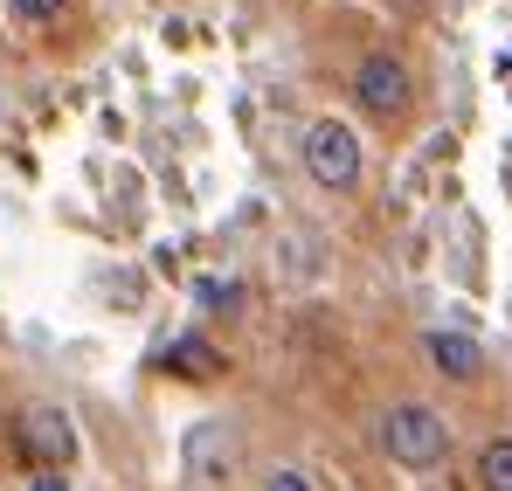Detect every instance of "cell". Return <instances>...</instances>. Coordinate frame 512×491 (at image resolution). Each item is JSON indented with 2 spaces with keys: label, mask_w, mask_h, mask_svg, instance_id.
Masks as SVG:
<instances>
[{
  "label": "cell",
  "mask_w": 512,
  "mask_h": 491,
  "mask_svg": "<svg viewBox=\"0 0 512 491\" xmlns=\"http://www.w3.org/2000/svg\"><path fill=\"white\" fill-rule=\"evenodd\" d=\"M381 450L402 471H436L450 457V422L429 409V402H395V409L381 415Z\"/></svg>",
  "instance_id": "obj_1"
},
{
  "label": "cell",
  "mask_w": 512,
  "mask_h": 491,
  "mask_svg": "<svg viewBox=\"0 0 512 491\" xmlns=\"http://www.w3.org/2000/svg\"><path fill=\"white\" fill-rule=\"evenodd\" d=\"M305 173H312L326 194H353V187H360V139H353V125L319 118V125L305 132Z\"/></svg>",
  "instance_id": "obj_2"
},
{
  "label": "cell",
  "mask_w": 512,
  "mask_h": 491,
  "mask_svg": "<svg viewBox=\"0 0 512 491\" xmlns=\"http://www.w3.org/2000/svg\"><path fill=\"white\" fill-rule=\"evenodd\" d=\"M353 97L374 111V118H402L409 111V97H416V77H409V63L402 56H360V70H353Z\"/></svg>",
  "instance_id": "obj_3"
},
{
  "label": "cell",
  "mask_w": 512,
  "mask_h": 491,
  "mask_svg": "<svg viewBox=\"0 0 512 491\" xmlns=\"http://www.w3.org/2000/svg\"><path fill=\"white\" fill-rule=\"evenodd\" d=\"M21 443L35 450L42 471H63V464L77 457V429H70V415H63V409H35L28 422H21Z\"/></svg>",
  "instance_id": "obj_4"
},
{
  "label": "cell",
  "mask_w": 512,
  "mask_h": 491,
  "mask_svg": "<svg viewBox=\"0 0 512 491\" xmlns=\"http://www.w3.org/2000/svg\"><path fill=\"white\" fill-rule=\"evenodd\" d=\"M423 353H429V367H436V374H450V381H471V374L485 367V346H478L471 332H429Z\"/></svg>",
  "instance_id": "obj_5"
},
{
  "label": "cell",
  "mask_w": 512,
  "mask_h": 491,
  "mask_svg": "<svg viewBox=\"0 0 512 491\" xmlns=\"http://www.w3.org/2000/svg\"><path fill=\"white\" fill-rule=\"evenodd\" d=\"M167 360H173V374H187V381H201V374H215V367H222V353H215L208 339H173Z\"/></svg>",
  "instance_id": "obj_6"
},
{
  "label": "cell",
  "mask_w": 512,
  "mask_h": 491,
  "mask_svg": "<svg viewBox=\"0 0 512 491\" xmlns=\"http://www.w3.org/2000/svg\"><path fill=\"white\" fill-rule=\"evenodd\" d=\"M478 485L485 491H512V436H492L478 450Z\"/></svg>",
  "instance_id": "obj_7"
},
{
  "label": "cell",
  "mask_w": 512,
  "mask_h": 491,
  "mask_svg": "<svg viewBox=\"0 0 512 491\" xmlns=\"http://www.w3.org/2000/svg\"><path fill=\"white\" fill-rule=\"evenodd\" d=\"M194 298H201L208 312H236V305H243V284H229V277H208Z\"/></svg>",
  "instance_id": "obj_8"
},
{
  "label": "cell",
  "mask_w": 512,
  "mask_h": 491,
  "mask_svg": "<svg viewBox=\"0 0 512 491\" xmlns=\"http://www.w3.org/2000/svg\"><path fill=\"white\" fill-rule=\"evenodd\" d=\"M63 7H70V0H14V14H21V21H56Z\"/></svg>",
  "instance_id": "obj_9"
},
{
  "label": "cell",
  "mask_w": 512,
  "mask_h": 491,
  "mask_svg": "<svg viewBox=\"0 0 512 491\" xmlns=\"http://www.w3.org/2000/svg\"><path fill=\"white\" fill-rule=\"evenodd\" d=\"M263 491H312V478H305V471H270Z\"/></svg>",
  "instance_id": "obj_10"
},
{
  "label": "cell",
  "mask_w": 512,
  "mask_h": 491,
  "mask_svg": "<svg viewBox=\"0 0 512 491\" xmlns=\"http://www.w3.org/2000/svg\"><path fill=\"white\" fill-rule=\"evenodd\" d=\"M35 491H70V478L63 471H35Z\"/></svg>",
  "instance_id": "obj_11"
},
{
  "label": "cell",
  "mask_w": 512,
  "mask_h": 491,
  "mask_svg": "<svg viewBox=\"0 0 512 491\" xmlns=\"http://www.w3.org/2000/svg\"><path fill=\"white\" fill-rule=\"evenodd\" d=\"M395 7H423V0H395Z\"/></svg>",
  "instance_id": "obj_12"
}]
</instances>
